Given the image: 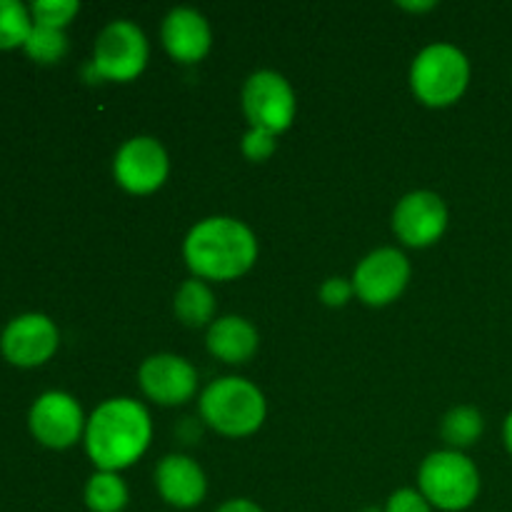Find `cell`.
<instances>
[{
    "instance_id": "1",
    "label": "cell",
    "mask_w": 512,
    "mask_h": 512,
    "mask_svg": "<svg viewBox=\"0 0 512 512\" xmlns=\"http://www.w3.org/2000/svg\"><path fill=\"white\" fill-rule=\"evenodd\" d=\"M150 435L153 425L148 410L138 400L113 398L90 415L85 425V450L95 468L118 473L148 450Z\"/></svg>"
},
{
    "instance_id": "2",
    "label": "cell",
    "mask_w": 512,
    "mask_h": 512,
    "mask_svg": "<svg viewBox=\"0 0 512 512\" xmlns=\"http://www.w3.org/2000/svg\"><path fill=\"white\" fill-rule=\"evenodd\" d=\"M183 255L198 278L233 280L253 268L258 258V240L240 220L208 218L190 230Z\"/></svg>"
},
{
    "instance_id": "3",
    "label": "cell",
    "mask_w": 512,
    "mask_h": 512,
    "mask_svg": "<svg viewBox=\"0 0 512 512\" xmlns=\"http://www.w3.org/2000/svg\"><path fill=\"white\" fill-rule=\"evenodd\" d=\"M205 423L228 438H245L265 420V398L250 380L220 378L200 395Z\"/></svg>"
},
{
    "instance_id": "4",
    "label": "cell",
    "mask_w": 512,
    "mask_h": 512,
    "mask_svg": "<svg viewBox=\"0 0 512 512\" xmlns=\"http://www.w3.org/2000/svg\"><path fill=\"white\" fill-rule=\"evenodd\" d=\"M418 485L430 505L445 512H460L478 500L480 473L460 450H440L423 460Z\"/></svg>"
},
{
    "instance_id": "5",
    "label": "cell",
    "mask_w": 512,
    "mask_h": 512,
    "mask_svg": "<svg viewBox=\"0 0 512 512\" xmlns=\"http://www.w3.org/2000/svg\"><path fill=\"white\" fill-rule=\"evenodd\" d=\"M470 83V63L463 50L448 43L428 45L410 68L415 98L430 108H445L463 98Z\"/></svg>"
},
{
    "instance_id": "6",
    "label": "cell",
    "mask_w": 512,
    "mask_h": 512,
    "mask_svg": "<svg viewBox=\"0 0 512 512\" xmlns=\"http://www.w3.org/2000/svg\"><path fill=\"white\" fill-rule=\"evenodd\" d=\"M148 63V40L143 30L130 20H115L95 40L93 70L98 78L128 80L138 78Z\"/></svg>"
},
{
    "instance_id": "7",
    "label": "cell",
    "mask_w": 512,
    "mask_h": 512,
    "mask_svg": "<svg viewBox=\"0 0 512 512\" xmlns=\"http://www.w3.org/2000/svg\"><path fill=\"white\" fill-rule=\"evenodd\" d=\"M243 110L253 128L278 135L293 125L295 93L280 73L258 70L245 80Z\"/></svg>"
},
{
    "instance_id": "8",
    "label": "cell",
    "mask_w": 512,
    "mask_h": 512,
    "mask_svg": "<svg viewBox=\"0 0 512 512\" xmlns=\"http://www.w3.org/2000/svg\"><path fill=\"white\" fill-rule=\"evenodd\" d=\"M410 280V263L400 250L380 248L360 260L353 275V288L363 303L380 308L400 298Z\"/></svg>"
},
{
    "instance_id": "9",
    "label": "cell",
    "mask_w": 512,
    "mask_h": 512,
    "mask_svg": "<svg viewBox=\"0 0 512 512\" xmlns=\"http://www.w3.org/2000/svg\"><path fill=\"white\" fill-rule=\"evenodd\" d=\"M168 153L155 138L128 140L118 150L113 163V175L120 188L133 195H148L158 190L168 178Z\"/></svg>"
},
{
    "instance_id": "10",
    "label": "cell",
    "mask_w": 512,
    "mask_h": 512,
    "mask_svg": "<svg viewBox=\"0 0 512 512\" xmlns=\"http://www.w3.org/2000/svg\"><path fill=\"white\" fill-rule=\"evenodd\" d=\"M448 228V208L440 195L430 190H415L405 195L393 213V230L405 245L428 248L438 243Z\"/></svg>"
},
{
    "instance_id": "11",
    "label": "cell",
    "mask_w": 512,
    "mask_h": 512,
    "mask_svg": "<svg viewBox=\"0 0 512 512\" xmlns=\"http://www.w3.org/2000/svg\"><path fill=\"white\" fill-rule=\"evenodd\" d=\"M83 410L68 393H45L30 410V430L43 445L55 450L70 448L85 430Z\"/></svg>"
},
{
    "instance_id": "12",
    "label": "cell",
    "mask_w": 512,
    "mask_h": 512,
    "mask_svg": "<svg viewBox=\"0 0 512 512\" xmlns=\"http://www.w3.org/2000/svg\"><path fill=\"white\" fill-rule=\"evenodd\" d=\"M0 348L13 365L35 368L58 350V328L53 325V320L40 313L20 315V318L10 320L8 328L3 330Z\"/></svg>"
},
{
    "instance_id": "13",
    "label": "cell",
    "mask_w": 512,
    "mask_h": 512,
    "mask_svg": "<svg viewBox=\"0 0 512 512\" xmlns=\"http://www.w3.org/2000/svg\"><path fill=\"white\" fill-rule=\"evenodd\" d=\"M140 388L158 405H183L198 390V373L178 355H153L140 365Z\"/></svg>"
},
{
    "instance_id": "14",
    "label": "cell",
    "mask_w": 512,
    "mask_h": 512,
    "mask_svg": "<svg viewBox=\"0 0 512 512\" xmlns=\"http://www.w3.org/2000/svg\"><path fill=\"white\" fill-rule=\"evenodd\" d=\"M155 485H158L160 498L180 510L200 505L208 493L205 473L188 455H168L160 460L158 470H155Z\"/></svg>"
},
{
    "instance_id": "15",
    "label": "cell",
    "mask_w": 512,
    "mask_h": 512,
    "mask_svg": "<svg viewBox=\"0 0 512 512\" xmlns=\"http://www.w3.org/2000/svg\"><path fill=\"white\" fill-rule=\"evenodd\" d=\"M210 43H213L210 25L198 10L175 8L163 20V45L170 58L180 60V63L203 60L208 55Z\"/></svg>"
},
{
    "instance_id": "16",
    "label": "cell",
    "mask_w": 512,
    "mask_h": 512,
    "mask_svg": "<svg viewBox=\"0 0 512 512\" xmlns=\"http://www.w3.org/2000/svg\"><path fill=\"white\" fill-rule=\"evenodd\" d=\"M208 350L230 365L248 363L258 350V330L238 315L218 318L208 330Z\"/></svg>"
},
{
    "instance_id": "17",
    "label": "cell",
    "mask_w": 512,
    "mask_h": 512,
    "mask_svg": "<svg viewBox=\"0 0 512 512\" xmlns=\"http://www.w3.org/2000/svg\"><path fill=\"white\" fill-rule=\"evenodd\" d=\"M175 315L190 328H203L215 315V298L203 280H185L175 293Z\"/></svg>"
},
{
    "instance_id": "18",
    "label": "cell",
    "mask_w": 512,
    "mask_h": 512,
    "mask_svg": "<svg viewBox=\"0 0 512 512\" xmlns=\"http://www.w3.org/2000/svg\"><path fill=\"white\" fill-rule=\"evenodd\" d=\"M85 505L93 512H123L128 505V488L118 473H98L85 485Z\"/></svg>"
},
{
    "instance_id": "19",
    "label": "cell",
    "mask_w": 512,
    "mask_h": 512,
    "mask_svg": "<svg viewBox=\"0 0 512 512\" xmlns=\"http://www.w3.org/2000/svg\"><path fill=\"white\" fill-rule=\"evenodd\" d=\"M440 433H443V440L453 450L470 448L483 435V415L470 408V405H460V408H453L445 415Z\"/></svg>"
},
{
    "instance_id": "20",
    "label": "cell",
    "mask_w": 512,
    "mask_h": 512,
    "mask_svg": "<svg viewBox=\"0 0 512 512\" xmlns=\"http://www.w3.org/2000/svg\"><path fill=\"white\" fill-rule=\"evenodd\" d=\"M30 30H33V18L28 8L18 0H0V48H18L25 45Z\"/></svg>"
},
{
    "instance_id": "21",
    "label": "cell",
    "mask_w": 512,
    "mask_h": 512,
    "mask_svg": "<svg viewBox=\"0 0 512 512\" xmlns=\"http://www.w3.org/2000/svg\"><path fill=\"white\" fill-rule=\"evenodd\" d=\"M23 48L35 63H58L68 53V38H65L63 30L33 23V30H30Z\"/></svg>"
},
{
    "instance_id": "22",
    "label": "cell",
    "mask_w": 512,
    "mask_h": 512,
    "mask_svg": "<svg viewBox=\"0 0 512 512\" xmlns=\"http://www.w3.org/2000/svg\"><path fill=\"white\" fill-rule=\"evenodd\" d=\"M80 10V5L75 0H35L30 5V15H33L35 25H45V28H58L63 30L70 20L75 18V13Z\"/></svg>"
},
{
    "instance_id": "23",
    "label": "cell",
    "mask_w": 512,
    "mask_h": 512,
    "mask_svg": "<svg viewBox=\"0 0 512 512\" xmlns=\"http://www.w3.org/2000/svg\"><path fill=\"white\" fill-rule=\"evenodd\" d=\"M278 148V140H275L273 133L268 130H260V128H250L243 138V153L245 158H250L253 163H263L268 160L270 155L275 153Z\"/></svg>"
},
{
    "instance_id": "24",
    "label": "cell",
    "mask_w": 512,
    "mask_h": 512,
    "mask_svg": "<svg viewBox=\"0 0 512 512\" xmlns=\"http://www.w3.org/2000/svg\"><path fill=\"white\" fill-rule=\"evenodd\" d=\"M385 512H433V505L423 498L420 490L403 488L398 490V493L390 495Z\"/></svg>"
},
{
    "instance_id": "25",
    "label": "cell",
    "mask_w": 512,
    "mask_h": 512,
    "mask_svg": "<svg viewBox=\"0 0 512 512\" xmlns=\"http://www.w3.org/2000/svg\"><path fill=\"white\" fill-rule=\"evenodd\" d=\"M355 288L353 283H348L345 278H328L320 288V300L330 308H343L350 298H353Z\"/></svg>"
},
{
    "instance_id": "26",
    "label": "cell",
    "mask_w": 512,
    "mask_h": 512,
    "mask_svg": "<svg viewBox=\"0 0 512 512\" xmlns=\"http://www.w3.org/2000/svg\"><path fill=\"white\" fill-rule=\"evenodd\" d=\"M215 512H263V508H258L253 500L238 498V500H228V503H223Z\"/></svg>"
},
{
    "instance_id": "27",
    "label": "cell",
    "mask_w": 512,
    "mask_h": 512,
    "mask_svg": "<svg viewBox=\"0 0 512 512\" xmlns=\"http://www.w3.org/2000/svg\"><path fill=\"white\" fill-rule=\"evenodd\" d=\"M400 8L405 10H413V13H423V10H433L435 3L433 0H425V3H398Z\"/></svg>"
},
{
    "instance_id": "28",
    "label": "cell",
    "mask_w": 512,
    "mask_h": 512,
    "mask_svg": "<svg viewBox=\"0 0 512 512\" xmlns=\"http://www.w3.org/2000/svg\"><path fill=\"white\" fill-rule=\"evenodd\" d=\"M503 438H505V445H508V450H510V455H512V413L508 415V420H505Z\"/></svg>"
},
{
    "instance_id": "29",
    "label": "cell",
    "mask_w": 512,
    "mask_h": 512,
    "mask_svg": "<svg viewBox=\"0 0 512 512\" xmlns=\"http://www.w3.org/2000/svg\"><path fill=\"white\" fill-rule=\"evenodd\" d=\"M365 512H380V510H375V508H370V510H365Z\"/></svg>"
}]
</instances>
